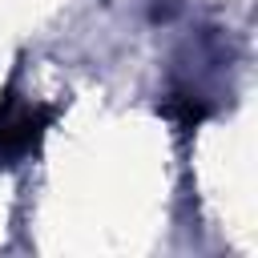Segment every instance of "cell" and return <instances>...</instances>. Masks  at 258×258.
<instances>
[{
  "label": "cell",
  "mask_w": 258,
  "mask_h": 258,
  "mask_svg": "<svg viewBox=\"0 0 258 258\" xmlns=\"http://www.w3.org/2000/svg\"><path fill=\"white\" fill-rule=\"evenodd\" d=\"M52 117H56L52 105H24L8 85L4 101H0V169L20 165L40 145V137L52 125Z\"/></svg>",
  "instance_id": "obj_1"
},
{
  "label": "cell",
  "mask_w": 258,
  "mask_h": 258,
  "mask_svg": "<svg viewBox=\"0 0 258 258\" xmlns=\"http://www.w3.org/2000/svg\"><path fill=\"white\" fill-rule=\"evenodd\" d=\"M181 133H189V129H198L206 117H210V105L202 101V97H169L165 105H157Z\"/></svg>",
  "instance_id": "obj_2"
}]
</instances>
